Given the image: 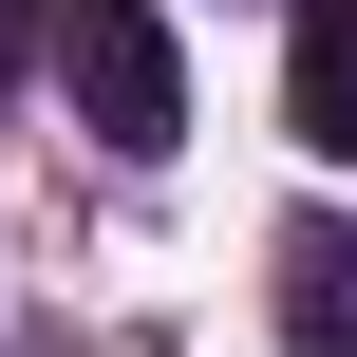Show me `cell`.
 <instances>
[{
	"instance_id": "2",
	"label": "cell",
	"mask_w": 357,
	"mask_h": 357,
	"mask_svg": "<svg viewBox=\"0 0 357 357\" xmlns=\"http://www.w3.org/2000/svg\"><path fill=\"white\" fill-rule=\"evenodd\" d=\"M282 132H301V151H357V0H301V38H282Z\"/></svg>"
},
{
	"instance_id": "3",
	"label": "cell",
	"mask_w": 357,
	"mask_h": 357,
	"mask_svg": "<svg viewBox=\"0 0 357 357\" xmlns=\"http://www.w3.org/2000/svg\"><path fill=\"white\" fill-rule=\"evenodd\" d=\"M282 357H357V226H282Z\"/></svg>"
},
{
	"instance_id": "4",
	"label": "cell",
	"mask_w": 357,
	"mask_h": 357,
	"mask_svg": "<svg viewBox=\"0 0 357 357\" xmlns=\"http://www.w3.org/2000/svg\"><path fill=\"white\" fill-rule=\"evenodd\" d=\"M38 38H56V0H0V75H19V56H38Z\"/></svg>"
},
{
	"instance_id": "1",
	"label": "cell",
	"mask_w": 357,
	"mask_h": 357,
	"mask_svg": "<svg viewBox=\"0 0 357 357\" xmlns=\"http://www.w3.org/2000/svg\"><path fill=\"white\" fill-rule=\"evenodd\" d=\"M56 75H75V132H94V151H132V169L188 132V56H169V19H151V0H56Z\"/></svg>"
}]
</instances>
